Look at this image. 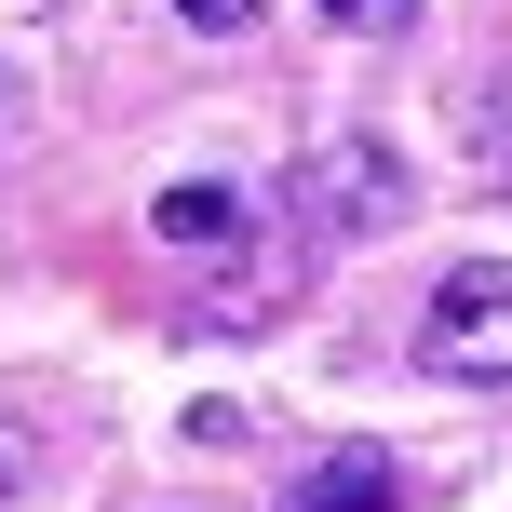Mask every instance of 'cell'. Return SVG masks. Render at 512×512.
<instances>
[{"label":"cell","instance_id":"cell-5","mask_svg":"<svg viewBox=\"0 0 512 512\" xmlns=\"http://www.w3.org/2000/svg\"><path fill=\"white\" fill-rule=\"evenodd\" d=\"M472 162H486V176L512 189V81H499V95H486V108H472Z\"/></svg>","mask_w":512,"mask_h":512},{"label":"cell","instance_id":"cell-1","mask_svg":"<svg viewBox=\"0 0 512 512\" xmlns=\"http://www.w3.org/2000/svg\"><path fill=\"white\" fill-rule=\"evenodd\" d=\"M418 216V189H405V162L378 149V135H324V149L297 162V230L310 243H378V230H405Z\"/></svg>","mask_w":512,"mask_h":512},{"label":"cell","instance_id":"cell-3","mask_svg":"<svg viewBox=\"0 0 512 512\" xmlns=\"http://www.w3.org/2000/svg\"><path fill=\"white\" fill-rule=\"evenodd\" d=\"M283 512H405V472H391L378 445H337V459H310L297 486H283Z\"/></svg>","mask_w":512,"mask_h":512},{"label":"cell","instance_id":"cell-4","mask_svg":"<svg viewBox=\"0 0 512 512\" xmlns=\"http://www.w3.org/2000/svg\"><path fill=\"white\" fill-rule=\"evenodd\" d=\"M149 230H162V243H189V256H203V243H243V189H216V176H176V189L149 203Z\"/></svg>","mask_w":512,"mask_h":512},{"label":"cell","instance_id":"cell-2","mask_svg":"<svg viewBox=\"0 0 512 512\" xmlns=\"http://www.w3.org/2000/svg\"><path fill=\"white\" fill-rule=\"evenodd\" d=\"M418 364L432 378H512V256H472V270L432 283V310H418Z\"/></svg>","mask_w":512,"mask_h":512},{"label":"cell","instance_id":"cell-6","mask_svg":"<svg viewBox=\"0 0 512 512\" xmlns=\"http://www.w3.org/2000/svg\"><path fill=\"white\" fill-rule=\"evenodd\" d=\"M324 14H337V27H364V41H405L418 0H324Z\"/></svg>","mask_w":512,"mask_h":512},{"label":"cell","instance_id":"cell-7","mask_svg":"<svg viewBox=\"0 0 512 512\" xmlns=\"http://www.w3.org/2000/svg\"><path fill=\"white\" fill-rule=\"evenodd\" d=\"M176 14L203 27V41H243V27H256V0H176Z\"/></svg>","mask_w":512,"mask_h":512}]
</instances>
